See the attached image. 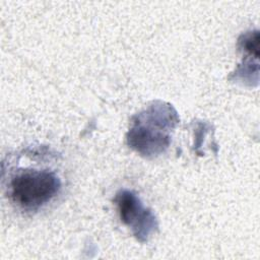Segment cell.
I'll list each match as a JSON object with an SVG mask.
<instances>
[{"label": "cell", "mask_w": 260, "mask_h": 260, "mask_svg": "<svg viewBox=\"0 0 260 260\" xmlns=\"http://www.w3.org/2000/svg\"><path fill=\"white\" fill-rule=\"evenodd\" d=\"M239 46L242 50L249 53L251 56H259V32L249 31L242 35L239 39Z\"/></svg>", "instance_id": "277c9868"}, {"label": "cell", "mask_w": 260, "mask_h": 260, "mask_svg": "<svg viewBox=\"0 0 260 260\" xmlns=\"http://www.w3.org/2000/svg\"><path fill=\"white\" fill-rule=\"evenodd\" d=\"M114 201L122 222L131 229L137 241L145 243L157 231V218L133 191L126 189L118 191Z\"/></svg>", "instance_id": "3957f363"}, {"label": "cell", "mask_w": 260, "mask_h": 260, "mask_svg": "<svg viewBox=\"0 0 260 260\" xmlns=\"http://www.w3.org/2000/svg\"><path fill=\"white\" fill-rule=\"evenodd\" d=\"M179 121L178 113L172 105L153 102L133 117L127 133V143L142 156H158L170 146L171 132Z\"/></svg>", "instance_id": "6da1fadb"}, {"label": "cell", "mask_w": 260, "mask_h": 260, "mask_svg": "<svg viewBox=\"0 0 260 260\" xmlns=\"http://www.w3.org/2000/svg\"><path fill=\"white\" fill-rule=\"evenodd\" d=\"M61 181L54 171L24 168L13 172L7 180L10 201L24 211H37L59 192Z\"/></svg>", "instance_id": "7a4b0ae2"}]
</instances>
